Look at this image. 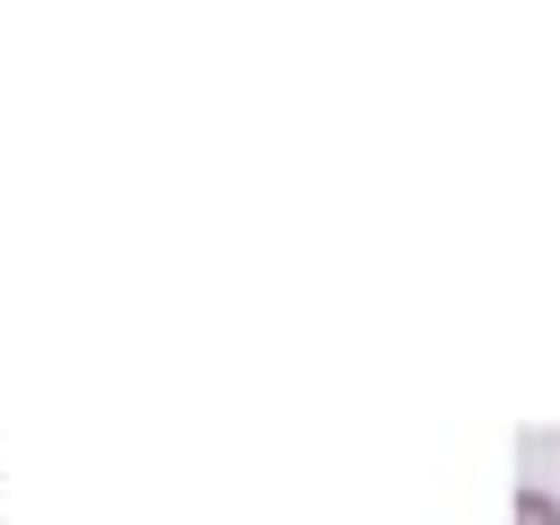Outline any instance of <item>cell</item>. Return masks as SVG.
<instances>
[{"mask_svg": "<svg viewBox=\"0 0 560 525\" xmlns=\"http://www.w3.org/2000/svg\"><path fill=\"white\" fill-rule=\"evenodd\" d=\"M516 525H560V499L525 481V490H516Z\"/></svg>", "mask_w": 560, "mask_h": 525, "instance_id": "6da1fadb", "label": "cell"}]
</instances>
